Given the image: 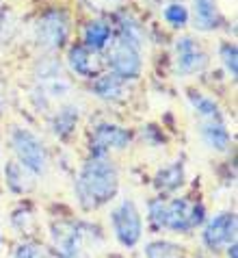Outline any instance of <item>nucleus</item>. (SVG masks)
Instances as JSON below:
<instances>
[{
	"label": "nucleus",
	"instance_id": "f3484780",
	"mask_svg": "<svg viewBox=\"0 0 238 258\" xmlns=\"http://www.w3.org/2000/svg\"><path fill=\"white\" fill-rule=\"evenodd\" d=\"M184 182V167L182 163H173L169 167L161 169L156 174V187L163 191H173Z\"/></svg>",
	"mask_w": 238,
	"mask_h": 258
},
{
	"label": "nucleus",
	"instance_id": "7ed1b4c3",
	"mask_svg": "<svg viewBox=\"0 0 238 258\" xmlns=\"http://www.w3.org/2000/svg\"><path fill=\"white\" fill-rule=\"evenodd\" d=\"M11 143H13V150H16V154H18V163L24 165L31 174H41V171H46V167H48L46 148H43V143L35 137L33 133L24 131V128H18V131H13Z\"/></svg>",
	"mask_w": 238,
	"mask_h": 258
},
{
	"label": "nucleus",
	"instance_id": "ddd939ff",
	"mask_svg": "<svg viewBox=\"0 0 238 258\" xmlns=\"http://www.w3.org/2000/svg\"><path fill=\"white\" fill-rule=\"evenodd\" d=\"M201 139L206 141L208 148L216 150V152H225L229 146V133L225 124L219 119H204L201 121Z\"/></svg>",
	"mask_w": 238,
	"mask_h": 258
},
{
	"label": "nucleus",
	"instance_id": "1a4fd4ad",
	"mask_svg": "<svg viewBox=\"0 0 238 258\" xmlns=\"http://www.w3.org/2000/svg\"><path fill=\"white\" fill-rule=\"evenodd\" d=\"M130 143V133L115 124H100L91 135L93 156H104L111 150H121Z\"/></svg>",
	"mask_w": 238,
	"mask_h": 258
},
{
	"label": "nucleus",
	"instance_id": "393cba45",
	"mask_svg": "<svg viewBox=\"0 0 238 258\" xmlns=\"http://www.w3.org/2000/svg\"><path fill=\"white\" fill-rule=\"evenodd\" d=\"M229 249V258H236V243H232V245H227Z\"/></svg>",
	"mask_w": 238,
	"mask_h": 258
},
{
	"label": "nucleus",
	"instance_id": "423d86ee",
	"mask_svg": "<svg viewBox=\"0 0 238 258\" xmlns=\"http://www.w3.org/2000/svg\"><path fill=\"white\" fill-rule=\"evenodd\" d=\"M69 33V20L63 11H50L37 22V44L43 50H56L63 46Z\"/></svg>",
	"mask_w": 238,
	"mask_h": 258
},
{
	"label": "nucleus",
	"instance_id": "f257e3e1",
	"mask_svg": "<svg viewBox=\"0 0 238 258\" xmlns=\"http://www.w3.org/2000/svg\"><path fill=\"white\" fill-rule=\"evenodd\" d=\"M119 174L117 167L106 161L104 156H93L78 174L76 180V198L83 209L93 211L98 206L106 204L117 193Z\"/></svg>",
	"mask_w": 238,
	"mask_h": 258
},
{
	"label": "nucleus",
	"instance_id": "412c9836",
	"mask_svg": "<svg viewBox=\"0 0 238 258\" xmlns=\"http://www.w3.org/2000/svg\"><path fill=\"white\" fill-rule=\"evenodd\" d=\"M163 16H165V20H167L171 26H178V28H182L186 22H189V11H186V7L180 5V3L167 5L163 9Z\"/></svg>",
	"mask_w": 238,
	"mask_h": 258
},
{
	"label": "nucleus",
	"instance_id": "4468645a",
	"mask_svg": "<svg viewBox=\"0 0 238 258\" xmlns=\"http://www.w3.org/2000/svg\"><path fill=\"white\" fill-rule=\"evenodd\" d=\"M93 91L102 100H121L126 96V81L115 74L98 76L96 83H93Z\"/></svg>",
	"mask_w": 238,
	"mask_h": 258
},
{
	"label": "nucleus",
	"instance_id": "6e6552de",
	"mask_svg": "<svg viewBox=\"0 0 238 258\" xmlns=\"http://www.w3.org/2000/svg\"><path fill=\"white\" fill-rule=\"evenodd\" d=\"M52 243L61 258H81L85 252L83 230L76 224H56L52 228Z\"/></svg>",
	"mask_w": 238,
	"mask_h": 258
},
{
	"label": "nucleus",
	"instance_id": "4be33fe9",
	"mask_svg": "<svg viewBox=\"0 0 238 258\" xmlns=\"http://www.w3.org/2000/svg\"><path fill=\"white\" fill-rule=\"evenodd\" d=\"M221 59H223V66H225V70L229 72L232 76H236V46L232 44H225V46H221Z\"/></svg>",
	"mask_w": 238,
	"mask_h": 258
},
{
	"label": "nucleus",
	"instance_id": "20e7f679",
	"mask_svg": "<svg viewBox=\"0 0 238 258\" xmlns=\"http://www.w3.org/2000/svg\"><path fill=\"white\" fill-rule=\"evenodd\" d=\"M111 224H113L115 236L121 241V245L132 247L139 243V239H141V215L130 200H124V202L111 213Z\"/></svg>",
	"mask_w": 238,
	"mask_h": 258
},
{
	"label": "nucleus",
	"instance_id": "dca6fc26",
	"mask_svg": "<svg viewBox=\"0 0 238 258\" xmlns=\"http://www.w3.org/2000/svg\"><path fill=\"white\" fill-rule=\"evenodd\" d=\"M5 176H7V182H9V187L13 191L24 193V191L33 189V174L24 167V165L9 163L7 165V169H5Z\"/></svg>",
	"mask_w": 238,
	"mask_h": 258
},
{
	"label": "nucleus",
	"instance_id": "5701e85b",
	"mask_svg": "<svg viewBox=\"0 0 238 258\" xmlns=\"http://www.w3.org/2000/svg\"><path fill=\"white\" fill-rule=\"evenodd\" d=\"M13 258H50L46 252H43L41 247L37 245H31V243H26V245H20L16 249V254H13Z\"/></svg>",
	"mask_w": 238,
	"mask_h": 258
},
{
	"label": "nucleus",
	"instance_id": "aec40b11",
	"mask_svg": "<svg viewBox=\"0 0 238 258\" xmlns=\"http://www.w3.org/2000/svg\"><path fill=\"white\" fill-rule=\"evenodd\" d=\"M76 119H78V113L74 109H63V111H59V115H56L54 121H52L54 133L59 135V137L69 135L71 128H74V124H76Z\"/></svg>",
	"mask_w": 238,
	"mask_h": 258
},
{
	"label": "nucleus",
	"instance_id": "f03ea898",
	"mask_svg": "<svg viewBox=\"0 0 238 258\" xmlns=\"http://www.w3.org/2000/svg\"><path fill=\"white\" fill-rule=\"evenodd\" d=\"M149 217L156 228H169L173 232H186L204 221V206L193 204L186 198H176L171 202L154 200L149 204Z\"/></svg>",
	"mask_w": 238,
	"mask_h": 258
},
{
	"label": "nucleus",
	"instance_id": "f8f14e48",
	"mask_svg": "<svg viewBox=\"0 0 238 258\" xmlns=\"http://www.w3.org/2000/svg\"><path fill=\"white\" fill-rule=\"evenodd\" d=\"M193 24L199 31H212L221 24V13L214 0H193Z\"/></svg>",
	"mask_w": 238,
	"mask_h": 258
},
{
	"label": "nucleus",
	"instance_id": "0eeeda50",
	"mask_svg": "<svg viewBox=\"0 0 238 258\" xmlns=\"http://www.w3.org/2000/svg\"><path fill=\"white\" fill-rule=\"evenodd\" d=\"M204 243L210 249H221L236 243V215L219 213L204 228Z\"/></svg>",
	"mask_w": 238,
	"mask_h": 258
},
{
	"label": "nucleus",
	"instance_id": "a211bd4d",
	"mask_svg": "<svg viewBox=\"0 0 238 258\" xmlns=\"http://www.w3.org/2000/svg\"><path fill=\"white\" fill-rule=\"evenodd\" d=\"M147 258H182V249L169 241H154L145 247Z\"/></svg>",
	"mask_w": 238,
	"mask_h": 258
},
{
	"label": "nucleus",
	"instance_id": "9d476101",
	"mask_svg": "<svg viewBox=\"0 0 238 258\" xmlns=\"http://www.w3.org/2000/svg\"><path fill=\"white\" fill-rule=\"evenodd\" d=\"M208 66L206 52L191 37H182L176 44V68L180 74H197Z\"/></svg>",
	"mask_w": 238,
	"mask_h": 258
},
{
	"label": "nucleus",
	"instance_id": "39448f33",
	"mask_svg": "<svg viewBox=\"0 0 238 258\" xmlns=\"http://www.w3.org/2000/svg\"><path fill=\"white\" fill-rule=\"evenodd\" d=\"M108 66H111L113 74L124 78H136L141 74V54H139V48L134 44H130L126 39H117L108 52Z\"/></svg>",
	"mask_w": 238,
	"mask_h": 258
},
{
	"label": "nucleus",
	"instance_id": "2eb2a0df",
	"mask_svg": "<svg viewBox=\"0 0 238 258\" xmlns=\"http://www.w3.org/2000/svg\"><path fill=\"white\" fill-rule=\"evenodd\" d=\"M111 41V26L102 20H93L85 28V44L89 50L98 52V50L106 48V44Z\"/></svg>",
	"mask_w": 238,
	"mask_h": 258
},
{
	"label": "nucleus",
	"instance_id": "6ab92c4d",
	"mask_svg": "<svg viewBox=\"0 0 238 258\" xmlns=\"http://www.w3.org/2000/svg\"><path fill=\"white\" fill-rule=\"evenodd\" d=\"M191 104L195 111L201 115V119H219V106L214 104V100L201 96V94H191Z\"/></svg>",
	"mask_w": 238,
	"mask_h": 258
},
{
	"label": "nucleus",
	"instance_id": "b1692460",
	"mask_svg": "<svg viewBox=\"0 0 238 258\" xmlns=\"http://www.w3.org/2000/svg\"><path fill=\"white\" fill-rule=\"evenodd\" d=\"M85 5L93 11H115L124 5V0H85Z\"/></svg>",
	"mask_w": 238,
	"mask_h": 258
},
{
	"label": "nucleus",
	"instance_id": "9b49d317",
	"mask_svg": "<svg viewBox=\"0 0 238 258\" xmlns=\"http://www.w3.org/2000/svg\"><path fill=\"white\" fill-rule=\"evenodd\" d=\"M69 68L76 72V74L81 76H87V78H93L100 74V70H102V61H100L98 52H93L87 46H76L69 50Z\"/></svg>",
	"mask_w": 238,
	"mask_h": 258
}]
</instances>
